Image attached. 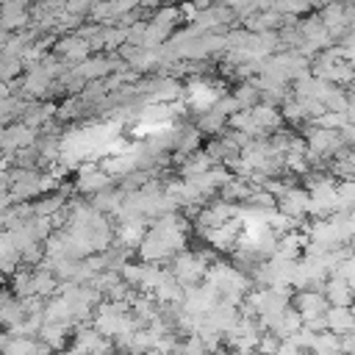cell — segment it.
<instances>
[{
    "instance_id": "cell-5",
    "label": "cell",
    "mask_w": 355,
    "mask_h": 355,
    "mask_svg": "<svg viewBox=\"0 0 355 355\" xmlns=\"http://www.w3.org/2000/svg\"><path fill=\"white\" fill-rule=\"evenodd\" d=\"M183 19L180 8L175 6H161L150 14V19H144V31H141V47H161L166 44L175 31H178V22Z\"/></svg>"
},
{
    "instance_id": "cell-38",
    "label": "cell",
    "mask_w": 355,
    "mask_h": 355,
    "mask_svg": "<svg viewBox=\"0 0 355 355\" xmlns=\"http://www.w3.org/2000/svg\"><path fill=\"white\" fill-rule=\"evenodd\" d=\"M311 355H344L341 349H327V352H311Z\"/></svg>"
},
{
    "instance_id": "cell-29",
    "label": "cell",
    "mask_w": 355,
    "mask_h": 355,
    "mask_svg": "<svg viewBox=\"0 0 355 355\" xmlns=\"http://www.w3.org/2000/svg\"><path fill=\"white\" fill-rule=\"evenodd\" d=\"M347 125H349L347 111H324L311 122V128H327V130H344Z\"/></svg>"
},
{
    "instance_id": "cell-37",
    "label": "cell",
    "mask_w": 355,
    "mask_h": 355,
    "mask_svg": "<svg viewBox=\"0 0 355 355\" xmlns=\"http://www.w3.org/2000/svg\"><path fill=\"white\" fill-rule=\"evenodd\" d=\"M61 355H86V352H80V349H78V347H72V349H64V352H61Z\"/></svg>"
},
{
    "instance_id": "cell-7",
    "label": "cell",
    "mask_w": 355,
    "mask_h": 355,
    "mask_svg": "<svg viewBox=\"0 0 355 355\" xmlns=\"http://www.w3.org/2000/svg\"><path fill=\"white\" fill-rule=\"evenodd\" d=\"M172 275L183 283V286H197L200 280H205L208 269H211V252L200 250V252H189V250H180L175 258H172Z\"/></svg>"
},
{
    "instance_id": "cell-14",
    "label": "cell",
    "mask_w": 355,
    "mask_h": 355,
    "mask_svg": "<svg viewBox=\"0 0 355 355\" xmlns=\"http://www.w3.org/2000/svg\"><path fill=\"white\" fill-rule=\"evenodd\" d=\"M92 42L80 33V31H75V33H67V36H61L58 42H55V55L58 58H64V61H75V64H80V61H86L89 55H92Z\"/></svg>"
},
{
    "instance_id": "cell-27",
    "label": "cell",
    "mask_w": 355,
    "mask_h": 355,
    "mask_svg": "<svg viewBox=\"0 0 355 355\" xmlns=\"http://www.w3.org/2000/svg\"><path fill=\"white\" fill-rule=\"evenodd\" d=\"M67 324H58V322H44L42 330H39V338L50 347V349H61L67 344Z\"/></svg>"
},
{
    "instance_id": "cell-21",
    "label": "cell",
    "mask_w": 355,
    "mask_h": 355,
    "mask_svg": "<svg viewBox=\"0 0 355 355\" xmlns=\"http://www.w3.org/2000/svg\"><path fill=\"white\" fill-rule=\"evenodd\" d=\"M324 294L330 300V305H352L355 302V288L341 277V275H330L324 283Z\"/></svg>"
},
{
    "instance_id": "cell-34",
    "label": "cell",
    "mask_w": 355,
    "mask_h": 355,
    "mask_svg": "<svg viewBox=\"0 0 355 355\" xmlns=\"http://www.w3.org/2000/svg\"><path fill=\"white\" fill-rule=\"evenodd\" d=\"M302 352H305V349H302V347H300V344H294V341H291V338H283V341H280V347H277V352H275V355H302Z\"/></svg>"
},
{
    "instance_id": "cell-17",
    "label": "cell",
    "mask_w": 355,
    "mask_h": 355,
    "mask_svg": "<svg viewBox=\"0 0 355 355\" xmlns=\"http://www.w3.org/2000/svg\"><path fill=\"white\" fill-rule=\"evenodd\" d=\"M3 355H50V347L33 336H14L6 333L3 336Z\"/></svg>"
},
{
    "instance_id": "cell-8",
    "label": "cell",
    "mask_w": 355,
    "mask_h": 355,
    "mask_svg": "<svg viewBox=\"0 0 355 355\" xmlns=\"http://www.w3.org/2000/svg\"><path fill=\"white\" fill-rule=\"evenodd\" d=\"M308 153H311V164H322L327 158H336L344 153V147H349L341 136V130H327V128H311L308 136Z\"/></svg>"
},
{
    "instance_id": "cell-1",
    "label": "cell",
    "mask_w": 355,
    "mask_h": 355,
    "mask_svg": "<svg viewBox=\"0 0 355 355\" xmlns=\"http://www.w3.org/2000/svg\"><path fill=\"white\" fill-rule=\"evenodd\" d=\"M186 222L172 211V214H164L158 216L144 241L139 244V258L147 261V263H161V261H172L183 247H186Z\"/></svg>"
},
{
    "instance_id": "cell-2",
    "label": "cell",
    "mask_w": 355,
    "mask_h": 355,
    "mask_svg": "<svg viewBox=\"0 0 355 355\" xmlns=\"http://www.w3.org/2000/svg\"><path fill=\"white\" fill-rule=\"evenodd\" d=\"M205 283L214 286L225 302L239 305V302L247 300L250 286H252V277H247L241 269H236V266H230V263L214 261L211 269H208V275H205Z\"/></svg>"
},
{
    "instance_id": "cell-22",
    "label": "cell",
    "mask_w": 355,
    "mask_h": 355,
    "mask_svg": "<svg viewBox=\"0 0 355 355\" xmlns=\"http://www.w3.org/2000/svg\"><path fill=\"white\" fill-rule=\"evenodd\" d=\"M327 319V330L344 336V333H352L355 330V313H352V305H330V311L324 313Z\"/></svg>"
},
{
    "instance_id": "cell-19",
    "label": "cell",
    "mask_w": 355,
    "mask_h": 355,
    "mask_svg": "<svg viewBox=\"0 0 355 355\" xmlns=\"http://www.w3.org/2000/svg\"><path fill=\"white\" fill-rule=\"evenodd\" d=\"M241 319V313H239V308L233 305V302H225V300H219L216 302V308L205 316V322L214 327V330H219V333H230L233 327H236V322Z\"/></svg>"
},
{
    "instance_id": "cell-23",
    "label": "cell",
    "mask_w": 355,
    "mask_h": 355,
    "mask_svg": "<svg viewBox=\"0 0 355 355\" xmlns=\"http://www.w3.org/2000/svg\"><path fill=\"white\" fill-rule=\"evenodd\" d=\"M125 197H128V191L119 186V189H105V191H100V194H94V208H100L105 216H119V211H122V205H125Z\"/></svg>"
},
{
    "instance_id": "cell-16",
    "label": "cell",
    "mask_w": 355,
    "mask_h": 355,
    "mask_svg": "<svg viewBox=\"0 0 355 355\" xmlns=\"http://www.w3.org/2000/svg\"><path fill=\"white\" fill-rule=\"evenodd\" d=\"M119 225L114 227V236H116V241H119V247H128V250H139V244L144 241V236H147V219L144 216H128V219H116Z\"/></svg>"
},
{
    "instance_id": "cell-30",
    "label": "cell",
    "mask_w": 355,
    "mask_h": 355,
    "mask_svg": "<svg viewBox=\"0 0 355 355\" xmlns=\"http://www.w3.org/2000/svg\"><path fill=\"white\" fill-rule=\"evenodd\" d=\"M338 211H355V180L347 178L338 183Z\"/></svg>"
},
{
    "instance_id": "cell-32",
    "label": "cell",
    "mask_w": 355,
    "mask_h": 355,
    "mask_svg": "<svg viewBox=\"0 0 355 355\" xmlns=\"http://www.w3.org/2000/svg\"><path fill=\"white\" fill-rule=\"evenodd\" d=\"M338 47H341V53H344V58L352 64V69H355V31H349V33H344L341 39H338Z\"/></svg>"
},
{
    "instance_id": "cell-3",
    "label": "cell",
    "mask_w": 355,
    "mask_h": 355,
    "mask_svg": "<svg viewBox=\"0 0 355 355\" xmlns=\"http://www.w3.org/2000/svg\"><path fill=\"white\" fill-rule=\"evenodd\" d=\"M94 327L105 336V338H119L128 336L133 330H139V319L130 313V302H119V300H108L103 305H97L94 311Z\"/></svg>"
},
{
    "instance_id": "cell-25",
    "label": "cell",
    "mask_w": 355,
    "mask_h": 355,
    "mask_svg": "<svg viewBox=\"0 0 355 355\" xmlns=\"http://www.w3.org/2000/svg\"><path fill=\"white\" fill-rule=\"evenodd\" d=\"M55 114H58V111H55L53 103H31L28 111H25V116H22V122H28V125L36 128V130H44V125H50V119H53Z\"/></svg>"
},
{
    "instance_id": "cell-28",
    "label": "cell",
    "mask_w": 355,
    "mask_h": 355,
    "mask_svg": "<svg viewBox=\"0 0 355 355\" xmlns=\"http://www.w3.org/2000/svg\"><path fill=\"white\" fill-rule=\"evenodd\" d=\"M233 97H236L239 108H252V105L263 103V100H261V89H258L252 80H244V83H239V86L233 89Z\"/></svg>"
},
{
    "instance_id": "cell-9",
    "label": "cell",
    "mask_w": 355,
    "mask_h": 355,
    "mask_svg": "<svg viewBox=\"0 0 355 355\" xmlns=\"http://www.w3.org/2000/svg\"><path fill=\"white\" fill-rule=\"evenodd\" d=\"M39 130L36 128H31L28 122H22V119H17V122H11V125H6V130H3V153H6V164L3 166H11V158L17 155V153H22V150H28V147H33L36 141H39V136H36Z\"/></svg>"
},
{
    "instance_id": "cell-40",
    "label": "cell",
    "mask_w": 355,
    "mask_h": 355,
    "mask_svg": "<svg viewBox=\"0 0 355 355\" xmlns=\"http://www.w3.org/2000/svg\"><path fill=\"white\" fill-rule=\"evenodd\" d=\"M172 3H189V0H172Z\"/></svg>"
},
{
    "instance_id": "cell-11",
    "label": "cell",
    "mask_w": 355,
    "mask_h": 355,
    "mask_svg": "<svg viewBox=\"0 0 355 355\" xmlns=\"http://www.w3.org/2000/svg\"><path fill=\"white\" fill-rule=\"evenodd\" d=\"M222 297H219V291L214 288V286H208V283H197V286H186V294H183V311H189V313H194V316H208L214 308H216V302H219Z\"/></svg>"
},
{
    "instance_id": "cell-15",
    "label": "cell",
    "mask_w": 355,
    "mask_h": 355,
    "mask_svg": "<svg viewBox=\"0 0 355 355\" xmlns=\"http://www.w3.org/2000/svg\"><path fill=\"white\" fill-rule=\"evenodd\" d=\"M241 222L239 219H230L225 225H216V227H202L200 236L214 247V250H236V241L241 236Z\"/></svg>"
},
{
    "instance_id": "cell-4",
    "label": "cell",
    "mask_w": 355,
    "mask_h": 355,
    "mask_svg": "<svg viewBox=\"0 0 355 355\" xmlns=\"http://www.w3.org/2000/svg\"><path fill=\"white\" fill-rule=\"evenodd\" d=\"M225 94H227L225 83L216 80V78H211V75H191V78L183 83V103H186V108H191L194 114L211 111Z\"/></svg>"
},
{
    "instance_id": "cell-20",
    "label": "cell",
    "mask_w": 355,
    "mask_h": 355,
    "mask_svg": "<svg viewBox=\"0 0 355 355\" xmlns=\"http://www.w3.org/2000/svg\"><path fill=\"white\" fill-rule=\"evenodd\" d=\"M305 327V319L300 316L297 308H286L272 324H269V333H275L277 338H291L294 333H300Z\"/></svg>"
},
{
    "instance_id": "cell-24",
    "label": "cell",
    "mask_w": 355,
    "mask_h": 355,
    "mask_svg": "<svg viewBox=\"0 0 355 355\" xmlns=\"http://www.w3.org/2000/svg\"><path fill=\"white\" fill-rule=\"evenodd\" d=\"M211 166H216L214 164V158L208 155V150H197V153H191V155H186L183 161H180V166H178V175L180 178H197V175H205Z\"/></svg>"
},
{
    "instance_id": "cell-13",
    "label": "cell",
    "mask_w": 355,
    "mask_h": 355,
    "mask_svg": "<svg viewBox=\"0 0 355 355\" xmlns=\"http://www.w3.org/2000/svg\"><path fill=\"white\" fill-rule=\"evenodd\" d=\"M294 308L300 311V316H302L305 322H313V319H322V316L330 311V300H327V294L319 291V288H302V291L297 294V300H294Z\"/></svg>"
},
{
    "instance_id": "cell-6",
    "label": "cell",
    "mask_w": 355,
    "mask_h": 355,
    "mask_svg": "<svg viewBox=\"0 0 355 355\" xmlns=\"http://www.w3.org/2000/svg\"><path fill=\"white\" fill-rule=\"evenodd\" d=\"M338 183L333 180V175L316 172L308 178V191H311V216H330L338 211Z\"/></svg>"
},
{
    "instance_id": "cell-39",
    "label": "cell",
    "mask_w": 355,
    "mask_h": 355,
    "mask_svg": "<svg viewBox=\"0 0 355 355\" xmlns=\"http://www.w3.org/2000/svg\"><path fill=\"white\" fill-rule=\"evenodd\" d=\"M144 355H166V352H161V349H155V347H153V349H147Z\"/></svg>"
},
{
    "instance_id": "cell-36",
    "label": "cell",
    "mask_w": 355,
    "mask_h": 355,
    "mask_svg": "<svg viewBox=\"0 0 355 355\" xmlns=\"http://www.w3.org/2000/svg\"><path fill=\"white\" fill-rule=\"evenodd\" d=\"M347 116H349V122H355V97L349 100V108H347Z\"/></svg>"
},
{
    "instance_id": "cell-26",
    "label": "cell",
    "mask_w": 355,
    "mask_h": 355,
    "mask_svg": "<svg viewBox=\"0 0 355 355\" xmlns=\"http://www.w3.org/2000/svg\"><path fill=\"white\" fill-rule=\"evenodd\" d=\"M230 122V114L227 111H222L219 105H214L211 111H202V114H197V128L202 130V133H222V128Z\"/></svg>"
},
{
    "instance_id": "cell-18",
    "label": "cell",
    "mask_w": 355,
    "mask_h": 355,
    "mask_svg": "<svg viewBox=\"0 0 355 355\" xmlns=\"http://www.w3.org/2000/svg\"><path fill=\"white\" fill-rule=\"evenodd\" d=\"M72 347H78L80 352H86V355H108L114 347H111V338H105L97 327H80L78 333H75V344Z\"/></svg>"
},
{
    "instance_id": "cell-35",
    "label": "cell",
    "mask_w": 355,
    "mask_h": 355,
    "mask_svg": "<svg viewBox=\"0 0 355 355\" xmlns=\"http://www.w3.org/2000/svg\"><path fill=\"white\" fill-rule=\"evenodd\" d=\"M341 352L344 355H355V330L341 336Z\"/></svg>"
},
{
    "instance_id": "cell-10",
    "label": "cell",
    "mask_w": 355,
    "mask_h": 355,
    "mask_svg": "<svg viewBox=\"0 0 355 355\" xmlns=\"http://www.w3.org/2000/svg\"><path fill=\"white\" fill-rule=\"evenodd\" d=\"M114 175L108 172V169H103L100 164H80L78 166V175H75V189L80 191V194H100V191H105V189H111L114 186Z\"/></svg>"
},
{
    "instance_id": "cell-31",
    "label": "cell",
    "mask_w": 355,
    "mask_h": 355,
    "mask_svg": "<svg viewBox=\"0 0 355 355\" xmlns=\"http://www.w3.org/2000/svg\"><path fill=\"white\" fill-rule=\"evenodd\" d=\"M208 349H205V344H202V338L200 336H189L183 344H180V355H205Z\"/></svg>"
},
{
    "instance_id": "cell-12",
    "label": "cell",
    "mask_w": 355,
    "mask_h": 355,
    "mask_svg": "<svg viewBox=\"0 0 355 355\" xmlns=\"http://www.w3.org/2000/svg\"><path fill=\"white\" fill-rule=\"evenodd\" d=\"M277 208L283 214H288L291 219L302 222L305 216H311V191L300 189V186H288L280 197H277Z\"/></svg>"
},
{
    "instance_id": "cell-33",
    "label": "cell",
    "mask_w": 355,
    "mask_h": 355,
    "mask_svg": "<svg viewBox=\"0 0 355 355\" xmlns=\"http://www.w3.org/2000/svg\"><path fill=\"white\" fill-rule=\"evenodd\" d=\"M92 6H94V0H67V3H64V8L72 11V14L80 17V19L92 14Z\"/></svg>"
}]
</instances>
